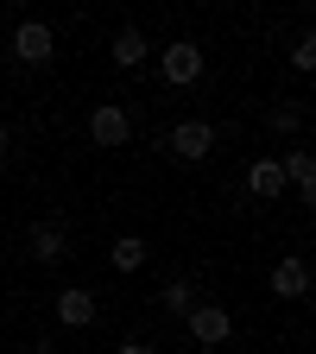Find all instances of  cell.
Listing matches in <instances>:
<instances>
[{
  "label": "cell",
  "mask_w": 316,
  "mask_h": 354,
  "mask_svg": "<svg viewBox=\"0 0 316 354\" xmlns=\"http://www.w3.org/2000/svg\"><path fill=\"white\" fill-rule=\"evenodd\" d=\"M114 354H158V348H146V342H120Z\"/></svg>",
  "instance_id": "2e32d148"
},
{
  "label": "cell",
  "mask_w": 316,
  "mask_h": 354,
  "mask_svg": "<svg viewBox=\"0 0 316 354\" xmlns=\"http://www.w3.org/2000/svg\"><path fill=\"white\" fill-rule=\"evenodd\" d=\"M108 259H114V272H140V266H146V241L140 234H120L108 247Z\"/></svg>",
  "instance_id": "8fae6325"
},
{
  "label": "cell",
  "mask_w": 316,
  "mask_h": 354,
  "mask_svg": "<svg viewBox=\"0 0 316 354\" xmlns=\"http://www.w3.org/2000/svg\"><path fill=\"white\" fill-rule=\"evenodd\" d=\"M247 190H253L259 203L285 196V165H279V158H253V171H247Z\"/></svg>",
  "instance_id": "9c48e42d"
},
{
  "label": "cell",
  "mask_w": 316,
  "mask_h": 354,
  "mask_svg": "<svg viewBox=\"0 0 316 354\" xmlns=\"http://www.w3.org/2000/svg\"><path fill=\"white\" fill-rule=\"evenodd\" d=\"M7 146H13V140H7V127H0V158H7Z\"/></svg>",
  "instance_id": "d6986e66"
},
{
  "label": "cell",
  "mask_w": 316,
  "mask_h": 354,
  "mask_svg": "<svg viewBox=\"0 0 316 354\" xmlns=\"http://www.w3.org/2000/svg\"><path fill=\"white\" fill-rule=\"evenodd\" d=\"M32 259H38V266L70 259V234L57 228V221H38V228H32Z\"/></svg>",
  "instance_id": "ba28073f"
},
{
  "label": "cell",
  "mask_w": 316,
  "mask_h": 354,
  "mask_svg": "<svg viewBox=\"0 0 316 354\" xmlns=\"http://www.w3.org/2000/svg\"><path fill=\"white\" fill-rule=\"evenodd\" d=\"M158 70H165V82H171V88H190V82L203 76V44H190V38H171L165 51H158Z\"/></svg>",
  "instance_id": "6da1fadb"
},
{
  "label": "cell",
  "mask_w": 316,
  "mask_h": 354,
  "mask_svg": "<svg viewBox=\"0 0 316 354\" xmlns=\"http://www.w3.org/2000/svg\"><path fill=\"white\" fill-rule=\"evenodd\" d=\"M266 120H272V133H291V127H297V108H272Z\"/></svg>",
  "instance_id": "9a60e30c"
},
{
  "label": "cell",
  "mask_w": 316,
  "mask_h": 354,
  "mask_svg": "<svg viewBox=\"0 0 316 354\" xmlns=\"http://www.w3.org/2000/svg\"><path fill=\"white\" fill-rule=\"evenodd\" d=\"M304 209H310V215H316V184H304Z\"/></svg>",
  "instance_id": "e0dca14e"
},
{
  "label": "cell",
  "mask_w": 316,
  "mask_h": 354,
  "mask_svg": "<svg viewBox=\"0 0 316 354\" xmlns=\"http://www.w3.org/2000/svg\"><path fill=\"white\" fill-rule=\"evenodd\" d=\"M114 64H120V70H140V64H146V38L133 32V26L114 32Z\"/></svg>",
  "instance_id": "30bf717a"
},
{
  "label": "cell",
  "mask_w": 316,
  "mask_h": 354,
  "mask_svg": "<svg viewBox=\"0 0 316 354\" xmlns=\"http://www.w3.org/2000/svg\"><path fill=\"white\" fill-rule=\"evenodd\" d=\"M291 64H297V70H316V32H304V38L291 44Z\"/></svg>",
  "instance_id": "5bb4252c"
},
{
  "label": "cell",
  "mask_w": 316,
  "mask_h": 354,
  "mask_svg": "<svg viewBox=\"0 0 316 354\" xmlns=\"http://www.w3.org/2000/svg\"><path fill=\"white\" fill-rule=\"evenodd\" d=\"M51 51H57V38H51V26H44V19L13 26V57H19V64H51Z\"/></svg>",
  "instance_id": "3957f363"
},
{
  "label": "cell",
  "mask_w": 316,
  "mask_h": 354,
  "mask_svg": "<svg viewBox=\"0 0 316 354\" xmlns=\"http://www.w3.org/2000/svg\"><path fill=\"white\" fill-rule=\"evenodd\" d=\"M51 310H57L64 329H89V323H95V297H89L82 285H64V291L51 297Z\"/></svg>",
  "instance_id": "8992f818"
},
{
  "label": "cell",
  "mask_w": 316,
  "mask_h": 354,
  "mask_svg": "<svg viewBox=\"0 0 316 354\" xmlns=\"http://www.w3.org/2000/svg\"><path fill=\"white\" fill-rule=\"evenodd\" d=\"M304 291H310V259L304 253H285L272 266V297H304Z\"/></svg>",
  "instance_id": "52a82bcc"
},
{
  "label": "cell",
  "mask_w": 316,
  "mask_h": 354,
  "mask_svg": "<svg viewBox=\"0 0 316 354\" xmlns=\"http://www.w3.org/2000/svg\"><path fill=\"white\" fill-rule=\"evenodd\" d=\"M127 133H133V120H127L120 102H102L95 114H89V140L95 146H127Z\"/></svg>",
  "instance_id": "5b68a950"
},
{
  "label": "cell",
  "mask_w": 316,
  "mask_h": 354,
  "mask_svg": "<svg viewBox=\"0 0 316 354\" xmlns=\"http://www.w3.org/2000/svg\"><path fill=\"white\" fill-rule=\"evenodd\" d=\"M184 329H190L203 348H215V342H228V335H234V317H228L221 304H196L190 317H184Z\"/></svg>",
  "instance_id": "277c9868"
},
{
  "label": "cell",
  "mask_w": 316,
  "mask_h": 354,
  "mask_svg": "<svg viewBox=\"0 0 316 354\" xmlns=\"http://www.w3.org/2000/svg\"><path fill=\"white\" fill-rule=\"evenodd\" d=\"M171 152L184 158V165H203V158L215 152V127H209V120H177V127H171Z\"/></svg>",
  "instance_id": "7a4b0ae2"
},
{
  "label": "cell",
  "mask_w": 316,
  "mask_h": 354,
  "mask_svg": "<svg viewBox=\"0 0 316 354\" xmlns=\"http://www.w3.org/2000/svg\"><path fill=\"white\" fill-rule=\"evenodd\" d=\"M279 165H285V184H297V190H304V184H316V152H304V146H297V152H285Z\"/></svg>",
  "instance_id": "7c38bea8"
},
{
  "label": "cell",
  "mask_w": 316,
  "mask_h": 354,
  "mask_svg": "<svg viewBox=\"0 0 316 354\" xmlns=\"http://www.w3.org/2000/svg\"><path fill=\"white\" fill-rule=\"evenodd\" d=\"M32 354H64V348H51V342H38V348H32Z\"/></svg>",
  "instance_id": "ac0fdd59"
},
{
  "label": "cell",
  "mask_w": 316,
  "mask_h": 354,
  "mask_svg": "<svg viewBox=\"0 0 316 354\" xmlns=\"http://www.w3.org/2000/svg\"><path fill=\"white\" fill-rule=\"evenodd\" d=\"M158 304L171 310V317H190V310H196V291H190V279H171V285L158 291Z\"/></svg>",
  "instance_id": "4fadbf2b"
}]
</instances>
